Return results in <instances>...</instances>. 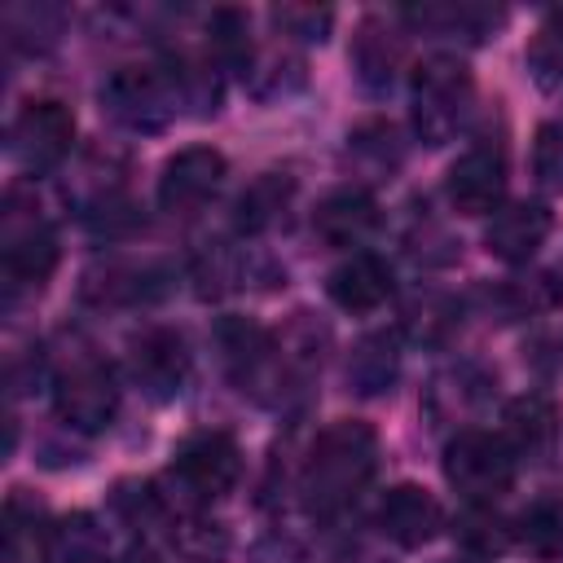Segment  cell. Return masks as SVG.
Returning <instances> with one entry per match:
<instances>
[{
  "instance_id": "obj_36",
  "label": "cell",
  "mask_w": 563,
  "mask_h": 563,
  "mask_svg": "<svg viewBox=\"0 0 563 563\" xmlns=\"http://www.w3.org/2000/svg\"><path fill=\"white\" fill-rule=\"evenodd\" d=\"M515 541H523L532 554H559L563 550V497H545L528 506L515 519Z\"/></svg>"
},
{
  "instance_id": "obj_5",
  "label": "cell",
  "mask_w": 563,
  "mask_h": 563,
  "mask_svg": "<svg viewBox=\"0 0 563 563\" xmlns=\"http://www.w3.org/2000/svg\"><path fill=\"white\" fill-rule=\"evenodd\" d=\"M0 268H4L9 290H40L57 268V233L40 216L35 198H26V185H13L4 194Z\"/></svg>"
},
{
  "instance_id": "obj_34",
  "label": "cell",
  "mask_w": 563,
  "mask_h": 563,
  "mask_svg": "<svg viewBox=\"0 0 563 563\" xmlns=\"http://www.w3.org/2000/svg\"><path fill=\"white\" fill-rule=\"evenodd\" d=\"M528 70L541 88H563V4L537 22L528 40Z\"/></svg>"
},
{
  "instance_id": "obj_42",
  "label": "cell",
  "mask_w": 563,
  "mask_h": 563,
  "mask_svg": "<svg viewBox=\"0 0 563 563\" xmlns=\"http://www.w3.org/2000/svg\"><path fill=\"white\" fill-rule=\"evenodd\" d=\"M119 563H158V554H154V550H145V545H132Z\"/></svg>"
},
{
  "instance_id": "obj_23",
  "label": "cell",
  "mask_w": 563,
  "mask_h": 563,
  "mask_svg": "<svg viewBox=\"0 0 563 563\" xmlns=\"http://www.w3.org/2000/svg\"><path fill=\"white\" fill-rule=\"evenodd\" d=\"M347 163L352 172L365 180V185H378V180H391L405 163V141H400V128L387 123V119H365L347 132Z\"/></svg>"
},
{
  "instance_id": "obj_11",
  "label": "cell",
  "mask_w": 563,
  "mask_h": 563,
  "mask_svg": "<svg viewBox=\"0 0 563 563\" xmlns=\"http://www.w3.org/2000/svg\"><path fill=\"white\" fill-rule=\"evenodd\" d=\"M444 194L462 216L497 211L506 198V145L493 136H479L475 145H466L444 176Z\"/></svg>"
},
{
  "instance_id": "obj_38",
  "label": "cell",
  "mask_w": 563,
  "mask_h": 563,
  "mask_svg": "<svg viewBox=\"0 0 563 563\" xmlns=\"http://www.w3.org/2000/svg\"><path fill=\"white\" fill-rule=\"evenodd\" d=\"M79 216H84V224H88L97 238H110V242L132 238L136 229H145L141 207L128 202L123 194H114V198H106V202H97V207H88V211H79Z\"/></svg>"
},
{
  "instance_id": "obj_1",
  "label": "cell",
  "mask_w": 563,
  "mask_h": 563,
  "mask_svg": "<svg viewBox=\"0 0 563 563\" xmlns=\"http://www.w3.org/2000/svg\"><path fill=\"white\" fill-rule=\"evenodd\" d=\"M374 471H378V431L361 418H334L330 427H321L299 471L303 510L317 523L339 519L365 493Z\"/></svg>"
},
{
  "instance_id": "obj_44",
  "label": "cell",
  "mask_w": 563,
  "mask_h": 563,
  "mask_svg": "<svg viewBox=\"0 0 563 563\" xmlns=\"http://www.w3.org/2000/svg\"><path fill=\"white\" fill-rule=\"evenodd\" d=\"M440 563H488V559H475V554H471V559H440Z\"/></svg>"
},
{
  "instance_id": "obj_25",
  "label": "cell",
  "mask_w": 563,
  "mask_h": 563,
  "mask_svg": "<svg viewBox=\"0 0 563 563\" xmlns=\"http://www.w3.org/2000/svg\"><path fill=\"white\" fill-rule=\"evenodd\" d=\"M110 532L92 510H70L48 523L44 537V563H106Z\"/></svg>"
},
{
  "instance_id": "obj_9",
  "label": "cell",
  "mask_w": 563,
  "mask_h": 563,
  "mask_svg": "<svg viewBox=\"0 0 563 563\" xmlns=\"http://www.w3.org/2000/svg\"><path fill=\"white\" fill-rule=\"evenodd\" d=\"M216 347H220V356H224L229 378H233L242 391L268 400L264 387H282L277 339H273L260 321H251V317H220V321H216Z\"/></svg>"
},
{
  "instance_id": "obj_39",
  "label": "cell",
  "mask_w": 563,
  "mask_h": 563,
  "mask_svg": "<svg viewBox=\"0 0 563 563\" xmlns=\"http://www.w3.org/2000/svg\"><path fill=\"white\" fill-rule=\"evenodd\" d=\"M532 176L545 194H563V123H541L532 136Z\"/></svg>"
},
{
  "instance_id": "obj_29",
  "label": "cell",
  "mask_w": 563,
  "mask_h": 563,
  "mask_svg": "<svg viewBox=\"0 0 563 563\" xmlns=\"http://www.w3.org/2000/svg\"><path fill=\"white\" fill-rule=\"evenodd\" d=\"M229 550H233V537L220 519H211L202 510L176 515V523H172L176 563H229Z\"/></svg>"
},
{
  "instance_id": "obj_37",
  "label": "cell",
  "mask_w": 563,
  "mask_h": 563,
  "mask_svg": "<svg viewBox=\"0 0 563 563\" xmlns=\"http://www.w3.org/2000/svg\"><path fill=\"white\" fill-rule=\"evenodd\" d=\"M268 18H273V26L282 35H290L299 44H321L330 35V26H334V9L330 4H277V9H268Z\"/></svg>"
},
{
  "instance_id": "obj_13",
  "label": "cell",
  "mask_w": 563,
  "mask_h": 563,
  "mask_svg": "<svg viewBox=\"0 0 563 563\" xmlns=\"http://www.w3.org/2000/svg\"><path fill=\"white\" fill-rule=\"evenodd\" d=\"M163 290H167V268L163 264H132V260H101L79 282V299L92 308L150 303Z\"/></svg>"
},
{
  "instance_id": "obj_22",
  "label": "cell",
  "mask_w": 563,
  "mask_h": 563,
  "mask_svg": "<svg viewBox=\"0 0 563 563\" xmlns=\"http://www.w3.org/2000/svg\"><path fill=\"white\" fill-rule=\"evenodd\" d=\"M488 396H493V374L484 365H475V361H457L453 369L431 378L427 413L435 422H457V418H471Z\"/></svg>"
},
{
  "instance_id": "obj_6",
  "label": "cell",
  "mask_w": 563,
  "mask_h": 563,
  "mask_svg": "<svg viewBox=\"0 0 563 563\" xmlns=\"http://www.w3.org/2000/svg\"><path fill=\"white\" fill-rule=\"evenodd\" d=\"M515 453L501 435L479 431V427H462L449 444H444V479L471 501V506H493L501 493H510L515 484Z\"/></svg>"
},
{
  "instance_id": "obj_24",
  "label": "cell",
  "mask_w": 563,
  "mask_h": 563,
  "mask_svg": "<svg viewBox=\"0 0 563 563\" xmlns=\"http://www.w3.org/2000/svg\"><path fill=\"white\" fill-rule=\"evenodd\" d=\"M400 378V334L396 330H369L347 352V383L361 396H383Z\"/></svg>"
},
{
  "instance_id": "obj_33",
  "label": "cell",
  "mask_w": 563,
  "mask_h": 563,
  "mask_svg": "<svg viewBox=\"0 0 563 563\" xmlns=\"http://www.w3.org/2000/svg\"><path fill=\"white\" fill-rule=\"evenodd\" d=\"M189 277H194V290L202 299H220V295H229V290L242 286V255L233 246H224V242H207L194 255Z\"/></svg>"
},
{
  "instance_id": "obj_30",
  "label": "cell",
  "mask_w": 563,
  "mask_h": 563,
  "mask_svg": "<svg viewBox=\"0 0 563 563\" xmlns=\"http://www.w3.org/2000/svg\"><path fill=\"white\" fill-rule=\"evenodd\" d=\"M66 26V13L57 4H44V0H22V4H9L4 9V40L18 48V53H44L57 44Z\"/></svg>"
},
{
  "instance_id": "obj_16",
  "label": "cell",
  "mask_w": 563,
  "mask_h": 563,
  "mask_svg": "<svg viewBox=\"0 0 563 563\" xmlns=\"http://www.w3.org/2000/svg\"><path fill=\"white\" fill-rule=\"evenodd\" d=\"M550 211L541 202H506L493 211L488 229H484V246L488 255H497L501 264H528L545 238H550Z\"/></svg>"
},
{
  "instance_id": "obj_40",
  "label": "cell",
  "mask_w": 563,
  "mask_h": 563,
  "mask_svg": "<svg viewBox=\"0 0 563 563\" xmlns=\"http://www.w3.org/2000/svg\"><path fill=\"white\" fill-rule=\"evenodd\" d=\"M110 506H114L132 528H141V523H150L154 515H163V497H158V488H150V484H141V479H123V484H114Z\"/></svg>"
},
{
  "instance_id": "obj_7",
  "label": "cell",
  "mask_w": 563,
  "mask_h": 563,
  "mask_svg": "<svg viewBox=\"0 0 563 563\" xmlns=\"http://www.w3.org/2000/svg\"><path fill=\"white\" fill-rule=\"evenodd\" d=\"M53 409L70 431L97 435L114 422L119 413V378L106 361L97 356H75L57 378H53Z\"/></svg>"
},
{
  "instance_id": "obj_35",
  "label": "cell",
  "mask_w": 563,
  "mask_h": 563,
  "mask_svg": "<svg viewBox=\"0 0 563 563\" xmlns=\"http://www.w3.org/2000/svg\"><path fill=\"white\" fill-rule=\"evenodd\" d=\"M453 537H457L475 559H493V554H501V550L515 541V528H510L501 515H493V506H466V510L457 515V523H453Z\"/></svg>"
},
{
  "instance_id": "obj_2",
  "label": "cell",
  "mask_w": 563,
  "mask_h": 563,
  "mask_svg": "<svg viewBox=\"0 0 563 563\" xmlns=\"http://www.w3.org/2000/svg\"><path fill=\"white\" fill-rule=\"evenodd\" d=\"M475 101V79L466 70L462 57L453 53H431L413 66L409 75V119L418 141L427 145H444L462 132L466 114Z\"/></svg>"
},
{
  "instance_id": "obj_3",
  "label": "cell",
  "mask_w": 563,
  "mask_h": 563,
  "mask_svg": "<svg viewBox=\"0 0 563 563\" xmlns=\"http://www.w3.org/2000/svg\"><path fill=\"white\" fill-rule=\"evenodd\" d=\"M238 475H242V449H238V440L229 431L207 427V431H194V435H185L176 444L172 466L163 475V488H172V493H158V497H163V506L176 501L180 515H189V510L224 497L238 484Z\"/></svg>"
},
{
  "instance_id": "obj_31",
  "label": "cell",
  "mask_w": 563,
  "mask_h": 563,
  "mask_svg": "<svg viewBox=\"0 0 563 563\" xmlns=\"http://www.w3.org/2000/svg\"><path fill=\"white\" fill-rule=\"evenodd\" d=\"M457 321H462L457 299H449V295H440V290H427V295H418V299L405 308V334H409L413 343H422V347L449 343L453 330H457Z\"/></svg>"
},
{
  "instance_id": "obj_12",
  "label": "cell",
  "mask_w": 563,
  "mask_h": 563,
  "mask_svg": "<svg viewBox=\"0 0 563 563\" xmlns=\"http://www.w3.org/2000/svg\"><path fill=\"white\" fill-rule=\"evenodd\" d=\"M224 154L211 145H185L163 163L158 176V202L172 216H194L198 207H207L216 198V189L224 185Z\"/></svg>"
},
{
  "instance_id": "obj_15",
  "label": "cell",
  "mask_w": 563,
  "mask_h": 563,
  "mask_svg": "<svg viewBox=\"0 0 563 563\" xmlns=\"http://www.w3.org/2000/svg\"><path fill=\"white\" fill-rule=\"evenodd\" d=\"M378 528L396 545L418 550V545H427L444 528V510H440V501L422 484H396L378 501Z\"/></svg>"
},
{
  "instance_id": "obj_20",
  "label": "cell",
  "mask_w": 563,
  "mask_h": 563,
  "mask_svg": "<svg viewBox=\"0 0 563 563\" xmlns=\"http://www.w3.org/2000/svg\"><path fill=\"white\" fill-rule=\"evenodd\" d=\"M400 18L409 26L431 31V35H457L466 44H479V40H488L506 22V9L479 4V0H427V4L400 9Z\"/></svg>"
},
{
  "instance_id": "obj_10",
  "label": "cell",
  "mask_w": 563,
  "mask_h": 563,
  "mask_svg": "<svg viewBox=\"0 0 563 563\" xmlns=\"http://www.w3.org/2000/svg\"><path fill=\"white\" fill-rule=\"evenodd\" d=\"M128 374L150 400H176L189 383V347L172 325H145L128 339Z\"/></svg>"
},
{
  "instance_id": "obj_14",
  "label": "cell",
  "mask_w": 563,
  "mask_h": 563,
  "mask_svg": "<svg viewBox=\"0 0 563 563\" xmlns=\"http://www.w3.org/2000/svg\"><path fill=\"white\" fill-rule=\"evenodd\" d=\"M378 202L365 185H343V189H330L317 211H312V229L321 242L339 246V251H352V246H365L378 229Z\"/></svg>"
},
{
  "instance_id": "obj_17",
  "label": "cell",
  "mask_w": 563,
  "mask_h": 563,
  "mask_svg": "<svg viewBox=\"0 0 563 563\" xmlns=\"http://www.w3.org/2000/svg\"><path fill=\"white\" fill-rule=\"evenodd\" d=\"M347 57H352L356 84L378 97V92H387L396 84V70H400V57H405V35L387 18L369 13L352 35V53Z\"/></svg>"
},
{
  "instance_id": "obj_41",
  "label": "cell",
  "mask_w": 563,
  "mask_h": 563,
  "mask_svg": "<svg viewBox=\"0 0 563 563\" xmlns=\"http://www.w3.org/2000/svg\"><path fill=\"white\" fill-rule=\"evenodd\" d=\"M251 563H303V550L290 537H264L251 550Z\"/></svg>"
},
{
  "instance_id": "obj_43",
  "label": "cell",
  "mask_w": 563,
  "mask_h": 563,
  "mask_svg": "<svg viewBox=\"0 0 563 563\" xmlns=\"http://www.w3.org/2000/svg\"><path fill=\"white\" fill-rule=\"evenodd\" d=\"M343 563H387V559H378V554H352V559H343Z\"/></svg>"
},
{
  "instance_id": "obj_4",
  "label": "cell",
  "mask_w": 563,
  "mask_h": 563,
  "mask_svg": "<svg viewBox=\"0 0 563 563\" xmlns=\"http://www.w3.org/2000/svg\"><path fill=\"white\" fill-rule=\"evenodd\" d=\"M101 110L128 132H163L180 110V79L172 62H128L101 79Z\"/></svg>"
},
{
  "instance_id": "obj_19",
  "label": "cell",
  "mask_w": 563,
  "mask_h": 563,
  "mask_svg": "<svg viewBox=\"0 0 563 563\" xmlns=\"http://www.w3.org/2000/svg\"><path fill=\"white\" fill-rule=\"evenodd\" d=\"M506 431L501 440L510 444L515 457L523 462H550L554 444H559V405L541 391H528V396H515L501 413Z\"/></svg>"
},
{
  "instance_id": "obj_28",
  "label": "cell",
  "mask_w": 563,
  "mask_h": 563,
  "mask_svg": "<svg viewBox=\"0 0 563 563\" xmlns=\"http://www.w3.org/2000/svg\"><path fill=\"white\" fill-rule=\"evenodd\" d=\"M303 79H308L303 57L290 53V48H282V44H273V48H255V57H251L246 70H242V84L251 88L255 101L290 97V92L303 88Z\"/></svg>"
},
{
  "instance_id": "obj_32",
  "label": "cell",
  "mask_w": 563,
  "mask_h": 563,
  "mask_svg": "<svg viewBox=\"0 0 563 563\" xmlns=\"http://www.w3.org/2000/svg\"><path fill=\"white\" fill-rule=\"evenodd\" d=\"M207 53L220 66L246 70V62L255 57V48H251V22H246L242 9H216L207 18Z\"/></svg>"
},
{
  "instance_id": "obj_18",
  "label": "cell",
  "mask_w": 563,
  "mask_h": 563,
  "mask_svg": "<svg viewBox=\"0 0 563 563\" xmlns=\"http://www.w3.org/2000/svg\"><path fill=\"white\" fill-rule=\"evenodd\" d=\"M325 295L343 312H374L391 299V264L374 251H352L343 264L330 268Z\"/></svg>"
},
{
  "instance_id": "obj_27",
  "label": "cell",
  "mask_w": 563,
  "mask_h": 563,
  "mask_svg": "<svg viewBox=\"0 0 563 563\" xmlns=\"http://www.w3.org/2000/svg\"><path fill=\"white\" fill-rule=\"evenodd\" d=\"M330 352V330L312 317V312H295L286 321V330L277 334V365H282V383H308L321 361Z\"/></svg>"
},
{
  "instance_id": "obj_26",
  "label": "cell",
  "mask_w": 563,
  "mask_h": 563,
  "mask_svg": "<svg viewBox=\"0 0 563 563\" xmlns=\"http://www.w3.org/2000/svg\"><path fill=\"white\" fill-rule=\"evenodd\" d=\"M484 303L501 321L537 317V312H550L563 303V282H559V273H519V277H506L497 286H484Z\"/></svg>"
},
{
  "instance_id": "obj_21",
  "label": "cell",
  "mask_w": 563,
  "mask_h": 563,
  "mask_svg": "<svg viewBox=\"0 0 563 563\" xmlns=\"http://www.w3.org/2000/svg\"><path fill=\"white\" fill-rule=\"evenodd\" d=\"M290 202H295V176L290 172H260L233 198V229L242 238H260L290 211Z\"/></svg>"
},
{
  "instance_id": "obj_8",
  "label": "cell",
  "mask_w": 563,
  "mask_h": 563,
  "mask_svg": "<svg viewBox=\"0 0 563 563\" xmlns=\"http://www.w3.org/2000/svg\"><path fill=\"white\" fill-rule=\"evenodd\" d=\"M70 145H75V114L57 97L26 101L9 123V154L18 158L22 172L44 176L62 167L70 158Z\"/></svg>"
}]
</instances>
